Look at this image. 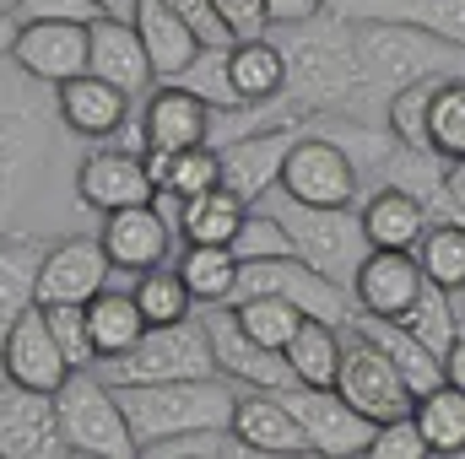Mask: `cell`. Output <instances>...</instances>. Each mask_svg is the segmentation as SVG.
I'll list each match as a JSON object with an SVG mask.
<instances>
[{
	"label": "cell",
	"mask_w": 465,
	"mask_h": 459,
	"mask_svg": "<svg viewBox=\"0 0 465 459\" xmlns=\"http://www.w3.org/2000/svg\"><path fill=\"white\" fill-rule=\"evenodd\" d=\"M0 367H5V378H11V384L49 389V395L76 373V367H71V356H65V346L54 341V330H49L44 303L22 308V314L5 325V336H0Z\"/></svg>",
	"instance_id": "cell-14"
},
{
	"label": "cell",
	"mask_w": 465,
	"mask_h": 459,
	"mask_svg": "<svg viewBox=\"0 0 465 459\" xmlns=\"http://www.w3.org/2000/svg\"><path fill=\"white\" fill-rule=\"evenodd\" d=\"M351 325H357L362 336H373V341L395 356V367H401V378L411 384V395H417V400H422L428 389L450 384V373H444V351H433L422 336H411L406 325H395V319H373V314H357Z\"/></svg>",
	"instance_id": "cell-25"
},
{
	"label": "cell",
	"mask_w": 465,
	"mask_h": 459,
	"mask_svg": "<svg viewBox=\"0 0 465 459\" xmlns=\"http://www.w3.org/2000/svg\"><path fill=\"white\" fill-rule=\"evenodd\" d=\"M114 389L135 438H141V454L163 438H179V433L232 427V411H238L232 378L223 384L217 373L212 378H168V384H114Z\"/></svg>",
	"instance_id": "cell-3"
},
{
	"label": "cell",
	"mask_w": 465,
	"mask_h": 459,
	"mask_svg": "<svg viewBox=\"0 0 465 459\" xmlns=\"http://www.w3.org/2000/svg\"><path fill=\"white\" fill-rule=\"evenodd\" d=\"M5 60L38 87H65L71 76L93 71V22H11L5 16Z\"/></svg>",
	"instance_id": "cell-7"
},
{
	"label": "cell",
	"mask_w": 465,
	"mask_h": 459,
	"mask_svg": "<svg viewBox=\"0 0 465 459\" xmlns=\"http://www.w3.org/2000/svg\"><path fill=\"white\" fill-rule=\"evenodd\" d=\"M146 168H152L157 190H168V195H179V200H190V195L223 184V151H217L212 141L184 146V151H146Z\"/></svg>",
	"instance_id": "cell-29"
},
{
	"label": "cell",
	"mask_w": 465,
	"mask_h": 459,
	"mask_svg": "<svg viewBox=\"0 0 465 459\" xmlns=\"http://www.w3.org/2000/svg\"><path fill=\"white\" fill-rule=\"evenodd\" d=\"M76 195H82V206L87 211H124V206H146V200H157V179H152V168H146V157L141 151H130V146H98L82 168H76Z\"/></svg>",
	"instance_id": "cell-15"
},
{
	"label": "cell",
	"mask_w": 465,
	"mask_h": 459,
	"mask_svg": "<svg viewBox=\"0 0 465 459\" xmlns=\"http://www.w3.org/2000/svg\"><path fill=\"white\" fill-rule=\"evenodd\" d=\"M238 308V319H243V330L254 336V341L276 346V351H287V341L303 330V308L292 303V298H276V292H260V298H243V303H232Z\"/></svg>",
	"instance_id": "cell-38"
},
{
	"label": "cell",
	"mask_w": 465,
	"mask_h": 459,
	"mask_svg": "<svg viewBox=\"0 0 465 459\" xmlns=\"http://www.w3.org/2000/svg\"><path fill=\"white\" fill-rule=\"evenodd\" d=\"M243 217H249V200L238 190H228V184L179 200V232H184V243H232L238 228H243Z\"/></svg>",
	"instance_id": "cell-28"
},
{
	"label": "cell",
	"mask_w": 465,
	"mask_h": 459,
	"mask_svg": "<svg viewBox=\"0 0 465 459\" xmlns=\"http://www.w3.org/2000/svg\"><path fill=\"white\" fill-rule=\"evenodd\" d=\"M287 362H292L298 384L331 389V384L341 378V362H347V325H331V319L309 314L303 330L287 341Z\"/></svg>",
	"instance_id": "cell-27"
},
{
	"label": "cell",
	"mask_w": 465,
	"mask_h": 459,
	"mask_svg": "<svg viewBox=\"0 0 465 459\" xmlns=\"http://www.w3.org/2000/svg\"><path fill=\"white\" fill-rule=\"evenodd\" d=\"M109 249L104 238H54L38 281V303H93L109 287Z\"/></svg>",
	"instance_id": "cell-18"
},
{
	"label": "cell",
	"mask_w": 465,
	"mask_h": 459,
	"mask_svg": "<svg viewBox=\"0 0 465 459\" xmlns=\"http://www.w3.org/2000/svg\"><path fill=\"white\" fill-rule=\"evenodd\" d=\"M60 422H65V438H71V454H93V459H135L141 454V438L119 405V389L93 373V367H76L60 389Z\"/></svg>",
	"instance_id": "cell-6"
},
{
	"label": "cell",
	"mask_w": 465,
	"mask_h": 459,
	"mask_svg": "<svg viewBox=\"0 0 465 459\" xmlns=\"http://www.w3.org/2000/svg\"><path fill=\"white\" fill-rule=\"evenodd\" d=\"M173 5L201 27V38H206V44H232L228 33H223V22H217V5H212V0H173Z\"/></svg>",
	"instance_id": "cell-48"
},
{
	"label": "cell",
	"mask_w": 465,
	"mask_h": 459,
	"mask_svg": "<svg viewBox=\"0 0 465 459\" xmlns=\"http://www.w3.org/2000/svg\"><path fill=\"white\" fill-rule=\"evenodd\" d=\"M336 389L347 395L362 416H373V422H390V416L417 411V395H411V384L401 378L395 356L373 341V336H362L357 325H347V362H341Z\"/></svg>",
	"instance_id": "cell-9"
},
{
	"label": "cell",
	"mask_w": 465,
	"mask_h": 459,
	"mask_svg": "<svg viewBox=\"0 0 465 459\" xmlns=\"http://www.w3.org/2000/svg\"><path fill=\"white\" fill-rule=\"evenodd\" d=\"M417 427L428 433L433 454H465V389L460 384H439L417 400Z\"/></svg>",
	"instance_id": "cell-34"
},
{
	"label": "cell",
	"mask_w": 465,
	"mask_h": 459,
	"mask_svg": "<svg viewBox=\"0 0 465 459\" xmlns=\"http://www.w3.org/2000/svg\"><path fill=\"white\" fill-rule=\"evenodd\" d=\"M179 276L190 281L195 303L217 308V303H232V287H238V276H243V259L232 254V243H184Z\"/></svg>",
	"instance_id": "cell-32"
},
{
	"label": "cell",
	"mask_w": 465,
	"mask_h": 459,
	"mask_svg": "<svg viewBox=\"0 0 465 459\" xmlns=\"http://www.w3.org/2000/svg\"><path fill=\"white\" fill-rule=\"evenodd\" d=\"M298 135H303V119H282L271 130H243V135L223 141L217 146L223 151V184L238 190L249 206L265 200L271 190H282V168H287V151Z\"/></svg>",
	"instance_id": "cell-13"
},
{
	"label": "cell",
	"mask_w": 465,
	"mask_h": 459,
	"mask_svg": "<svg viewBox=\"0 0 465 459\" xmlns=\"http://www.w3.org/2000/svg\"><path fill=\"white\" fill-rule=\"evenodd\" d=\"M135 303L146 308V319L152 325H179V319H190V308H195V292H190V281L179 276V265H152V270H135Z\"/></svg>",
	"instance_id": "cell-35"
},
{
	"label": "cell",
	"mask_w": 465,
	"mask_h": 459,
	"mask_svg": "<svg viewBox=\"0 0 465 459\" xmlns=\"http://www.w3.org/2000/svg\"><path fill=\"white\" fill-rule=\"evenodd\" d=\"M93 76L124 87L130 98L157 82V65H152V54H146V38L135 33L130 16H98V22H93Z\"/></svg>",
	"instance_id": "cell-21"
},
{
	"label": "cell",
	"mask_w": 465,
	"mask_h": 459,
	"mask_svg": "<svg viewBox=\"0 0 465 459\" xmlns=\"http://www.w3.org/2000/svg\"><path fill=\"white\" fill-rule=\"evenodd\" d=\"M232 433L249 444V454H265V459H303V454H314V438H309V427L298 422V411H292V405H287L276 389L238 395Z\"/></svg>",
	"instance_id": "cell-17"
},
{
	"label": "cell",
	"mask_w": 465,
	"mask_h": 459,
	"mask_svg": "<svg viewBox=\"0 0 465 459\" xmlns=\"http://www.w3.org/2000/svg\"><path fill=\"white\" fill-rule=\"evenodd\" d=\"M98 373L109 384H168V378H212L223 367H217L206 319H179V325H152L130 351L104 356Z\"/></svg>",
	"instance_id": "cell-5"
},
{
	"label": "cell",
	"mask_w": 465,
	"mask_h": 459,
	"mask_svg": "<svg viewBox=\"0 0 465 459\" xmlns=\"http://www.w3.org/2000/svg\"><path fill=\"white\" fill-rule=\"evenodd\" d=\"M212 103L179 82H163L146 103V135H152V151H184V146H201L212 141Z\"/></svg>",
	"instance_id": "cell-23"
},
{
	"label": "cell",
	"mask_w": 465,
	"mask_h": 459,
	"mask_svg": "<svg viewBox=\"0 0 465 459\" xmlns=\"http://www.w3.org/2000/svg\"><path fill=\"white\" fill-rule=\"evenodd\" d=\"M439 87H444V76H439V82H417V87L390 93L384 119H390V135H395L401 146H411V151H433V130H428V119H433V98H439Z\"/></svg>",
	"instance_id": "cell-36"
},
{
	"label": "cell",
	"mask_w": 465,
	"mask_h": 459,
	"mask_svg": "<svg viewBox=\"0 0 465 459\" xmlns=\"http://www.w3.org/2000/svg\"><path fill=\"white\" fill-rule=\"evenodd\" d=\"M228 49H232V44H206V49H201V60H195L184 76H173V82H179V87H190V93H201L217 114H243L249 103H243V93L232 87Z\"/></svg>",
	"instance_id": "cell-37"
},
{
	"label": "cell",
	"mask_w": 465,
	"mask_h": 459,
	"mask_svg": "<svg viewBox=\"0 0 465 459\" xmlns=\"http://www.w3.org/2000/svg\"><path fill=\"white\" fill-rule=\"evenodd\" d=\"M444 373H450V384H460L465 389V330L455 336V346L444 351Z\"/></svg>",
	"instance_id": "cell-51"
},
{
	"label": "cell",
	"mask_w": 465,
	"mask_h": 459,
	"mask_svg": "<svg viewBox=\"0 0 465 459\" xmlns=\"http://www.w3.org/2000/svg\"><path fill=\"white\" fill-rule=\"evenodd\" d=\"M249 444L232 433V427H201V433H179V438H163L152 444L146 459H243Z\"/></svg>",
	"instance_id": "cell-43"
},
{
	"label": "cell",
	"mask_w": 465,
	"mask_h": 459,
	"mask_svg": "<svg viewBox=\"0 0 465 459\" xmlns=\"http://www.w3.org/2000/svg\"><path fill=\"white\" fill-rule=\"evenodd\" d=\"M282 400L298 411V422H303V427H309V438H314V454H325V459L368 454V444H373V433H379V422H373V416H362L347 395L336 389V384H331V389L292 384V389H282Z\"/></svg>",
	"instance_id": "cell-11"
},
{
	"label": "cell",
	"mask_w": 465,
	"mask_h": 459,
	"mask_svg": "<svg viewBox=\"0 0 465 459\" xmlns=\"http://www.w3.org/2000/svg\"><path fill=\"white\" fill-rule=\"evenodd\" d=\"M54 341L65 346L71 367H98V346H93V325H87V303H44Z\"/></svg>",
	"instance_id": "cell-44"
},
{
	"label": "cell",
	"mask_w": 465,
	"mask_h": 459,
	"mask_svg": "<svg viewBox=\"0 0 465 459\" xmlns=\"http://www.w3.org/2000/svg\"><path fill=\"white\" fill-rule=\"evenodd\" d=\"M331 5L347 16H401L444 33L450 44H465V0H331Z\"/></svg>",
	"instance_id": "cell-33"
},
{
	"label": "cell",
	"mask_w": 465,
	"mask_h": 459,
	"mask_svg": "<svg viewBox=\"0 0 465 459\" xmlns=\"http://www.w3.org/2000/svg\"><path fill=\"white\" fill-rule=\"evenodd\" d=\"M212 5H217V22H223V33H228L232 44H243V38H271V27H276L271 0H212Z\"/></svg>",
	"instance_id": "cell-46"
},
{
	"label": "cell",
	"mask_w": 465,
	"mask_h": 459,
	"mask_svg": "<svg viewBox=\"0 0 465 459\" xmlns=\"http://www.w3.org/2000/svg\"><path fill=\"white\" fill-rule=\"evenodd\" d=\"M135 33L146 38V54H152V65H157V82H173V76H184L195 60H201V49H206V38H201V27L173 5V0H135Z\"/></svg>",
	"instance_id": "cell-19"
},
{
	"label": "cell",
	"mask_w": 465,
	"mask_h": 459,
	"mask_svg": "<svg viewBox=\"0 0 465 459\" xmlns=\"http://www.w3.org/2000/svg\"><path fill=\"white\" fill-rule=\"evenodd\" d=\"M232 65V87L243 93V103L265 109V103H282L287 98V82H292V65H287V49L271 44V38H243L228 49Z\"/></svg>",
	"instance_id": "cell-26"
},
{
	"label": "cell",
	"mask_w": 465,
	"mask_h": 459,
	"mask_svg": "<svg viewBox=\"0 0 465 459\" xmlns=\"http://www.w3.org/2000/svg\"><path fill=\"white\" fill-rule=\"evenodd\" d=\"M357 157L336 135L325 130H303L287 151L282 168V190L303 206H357Z\"/></svg>",
	"instance_id": "cell-8"
},
{
	"label": "cell",
	"mask_w": 465,
	"mask_h": 459,
	"mask_svg": "<svg viewBox=\"0 0 465 459\" xmlns=\"http://www.w3.org/2000/svg\"><path fill=\"white\" fill-rule=\"evenodd\" d=\"M265 206L287 222L298 254H303L309 265H320L331 281L351 287L357 265H362L368 249H373V243H368V228H362V206H303V200H292L287 190H271Z\"/></svg>",
	"instance_id": "cell-4"
},
{
	"label": "cell",
	"mask_w": 465,
	"mask_h": 459,
	"mask_svg": "<svg viewBox=\"0 0 465 459\" xmlns=\"http://www.w3.org/2000/svg\"><path fill=\"white\" fill-rule=\"evenodd\" d=\"M87 325H93L98 362H104V356H119V351H130V346L152 330V319H146V308L135 303V292H114V287H104V292L87 303Z\"/></svg>",
	"instance_id": "cell-31"
},
{
	"label": "cell",
	"mask_w": 465,
	"mask_h": 459,
	"mask_svg": "<svg viewBox=\"0 0 465 459\" xmlns=\"http://www.w3.org/2000/svg\"><path fill=\"white\" fill-rule=\"evenodd\" d=\"M287 33L292 38L282 49H287L292 82H287L282 103H298L303 114H320V109H347L357 93H373L368 76H362V60H357V22L347 11L331 5L309 22H292Z\"/></svg>",
	"instance_id": "cell-1"
},
{
	"label": "cell",
	"mask_w": 465,
	"mask_h": 459,
	"mask_svg": "<svg viewBox=\"0 0 465 459\" xmlns=\"http://www.w3.org/2000/svg\"><path fill=\"white\" fill-rule=\"evenodd\" d=\"M104 16H135V0H93Z\"/></svg>",
	"instance_id": "cell-52"
},
{
	"label": "cell",
	"mask_w": 465,
	"mask_h": 459,
	"mask_svg": "<svg viewBox=\"0 0 465 459\" xmlns=\"http://www.w3.org/2000/svg\"><path fill=\"white\" fill-rule=\"evenodd\" d=\"M428 130H433V151L450 157V162H460L465 157V76H444V87L433 98Z\"/></svg>",
	"instance_id": "cell-42"
},
{
	"label": "cell",
	"mask_w": 465,
	"mask_h": 459,
	"mask_svg": "<svg viewBox=\"0 0 465 459\" xmlns=\"http://www.w3.org/2000/svg\"><path fill=\"white\" fill-rule=\"evenodd\" d=\"M232 254L249 265V259H282V254H298V243H292L287 222H282L265 200H254L249 217H243V228H238V238H232Z\"/></svg>",
	"instance_id": "cell-41"
},
{
	"label": "cell",
	"mask_w": 465,
	"mask_h": 459,
	"mask_svg": "<svg viewBox=\"0 0 465 459\" xmlns=\"http://www.w3.org/2000/svg\"><path fill=\"white\" fill-rule=\"evenodd\" d=\"M422 287H428V270H422L417 249H368V259L351 276L357 314H373V319H406V308L422 298Z\"/></svg>",
	"instance_id": "cell-16"
},
{
	"label": "cell",
	"mask_w": 465,
	"mask_h": 459,
	"mask_svg": "<svg viewBox=\"0 0 465 459\" xmlns=\"http://www.w3.org/2000/svg\"><path fill=\"white\" fill-rule=\"evenodd\" d=\"M357 22V60L373 93H401L417 82L465 76V44H450L433 27L401 22V16H351Z\"/></svg>",
	"instance_id": "cell-2"
},
{
	"label": "cell",
	"mask_w": 465,
	"mask_h": 459,
	"mask_svg": "<svg viewBox=\"0 0 465 459\" xmlns=\"http://www.w3.org/2000/svg\"><path fill=\"white\" fill-rule=\"evenodd\" d=\"M271 11H276V27H292V22H309V16L331 11V0H271Z\"/></svg>",
	"instance_id": "cell-50"
},
{
	"label": "cell",
	"mask_w": 465,
	"mask_h": 459,
	"mask_svg": "<svg viewBox=\"0 0 465 459\" xmlns=\"http://www.w3.org/2000/svg\"><path fill=\"white\" fill-rule=\"evenodd\" d=\"M439 222H465V157L450 162V173H444V217Z\"/></svg>",
	"instance_id": "cell-49"
},
{
	"label": "cell",
	"mask_w": 465,
	"mask_h": 459,
	"mask_svg": "<svg viewBox=\"0 0 465 459\" xmlns=\"http://www.w3.org/2000/svg\"><path fill=\"white\" fill-rule=\"evenodd\" d=\"M201 319H206V330H212V351H217V367H223V378L243 384V389H276V395L298 384V373H292L287 351H276V346L254 341V336L243 330V319H238V308H232V303L206 308Z\"/></svg>",
	"instance_id": "cell-10"
},
{
	"label": "cell",
	"mask_w": 465,
	"mask_h": 459,
	"mask_svg": "<svg viewBox=\"0 0 465 459\" xmlns=\"http://www.w3.org/2000/svg\"><path fill=\"white\" fill-rule=\"evenodd\" d=\"M428 433L417 427V411H406V416H390V422H379V433H373V444H368V459H428Z\"/></svg>",
	"instance_id": "cell-45"
},
{
	"label": "cell",
	"mask_w": 465,
	"mask_h": 459,
	"mask_svg": "<svg viewBox=\"0 0 465 459\" xmlns=\"http://www.w3.org/2000/svg\"><path fill=\"white\" fill-rule=\"evenodd\" d=\"M44 259H49V243H38V238H5V254H0V330L22 308L38 303Z\"/></svg>",
	"instance_id": "cell-30"
},
{
	"label": "cell",
	"mask_w": 465,
	"mask_h": 459,
	"mask_svg": "<svg viewBox=\"0 0 465 459\" xmlns=\"http://www.w3.org/2000/svg\"><path fill=\"white\" fill-rule=\"evenodd\" d=\"M428 206L406 190V184H384L362 200V228L373 249H417L422 232H428Z\"/></svg>",
	"instance_id": "cell-24"
},
{
	"label": "cell",
	"mask_w": 465,
	"mask_h": 459,
	"mask_svg": "<svg viewBox=\"0 0 465 459\" xmlns=\"http://www.w3.org/2000/svg\"><path fill=\"white\" fill-rule=\"evenodd\" d=\"M417 259H422L428 281L465 292V222H428L422 243H417Z\"/></svg>",
	"instance_id": "cell-39"
},
{
	"label": "cell",
	"mask_w": 465,
	"mask_h": 459,
	"mask_svg": "<svg viewBox=\"0 0 465 459\" xmlns=\"http://www.w3.org/2000/svg\"><path fill=\"white\" fill-rule=\"evenodd\" d=\"M0 454L5 459H60L71 454L65 422H60V400L49 389H27L5 378L0 395Z\"/></svg>",
	"instance_id": "cell-12"
},
{
	"label": "cell",
	"mask_w": 465,
	"mask_h": 459,
	"mask_svg": "<svg viewBox=\"0 0 465 459\" xmlns=\"http://www.w3.org/2000/svg\"><path fill=\"white\" fill-rule=\"evenodd\" d=\"M98 238H104V249H109V259L119 270H152V265L168 259V211L157 200L109 211Z\"/></svg>",
	"instance_id": "cell-22"
},
{
	"label": "cell",
	"mask_w": 465,
	"mask_h": 459,
	"mask_svg": "<svg viewBox=\"0 0 465 459\" xmlns=\"http://www.w3.org/2000/svg\"><path fill=\"white\" fill-rule=\"evenodd\" d=\"M450 298H455L450 287L428 281V287H422V298H417V303L406 308V319H395V325H406L411 336H422L433 351H450L455 336H460V325H455V303H450Z\"/></svg>",
	"instance_id": "cell-40"
},
{
	"label": "cell",
	"mask_w": 465,
	"mask_h": 459,
	"mask_svg": "<svg viewBox=\"0 0 465 459\" xmlns=\"http://www.w3.org/2000/svg\"><path fill=\"white\" fill-rule=\"evenodd\" d=\"M11 22H98L104 11L93 0H5Z\"/></svg>",
	"instance_id": "cell-47"
},
{
	"label": "cell",
	"mask_w": 465,
	"mask_h": 459,
	"mask_svg": "<svg viewBox=\"0 0 465 459\" xmlns=\"http://www.w3.org/2000/svg\"><path fill=\"white\" fill-rule=\"evenodd\" d=\"M54 109H60V124L71 135L114 141V130L130 119V93L87 71V76H71L65 87H54Z\"/></svg>",
	"instance_id": "cell-20"
}]
</instances>
